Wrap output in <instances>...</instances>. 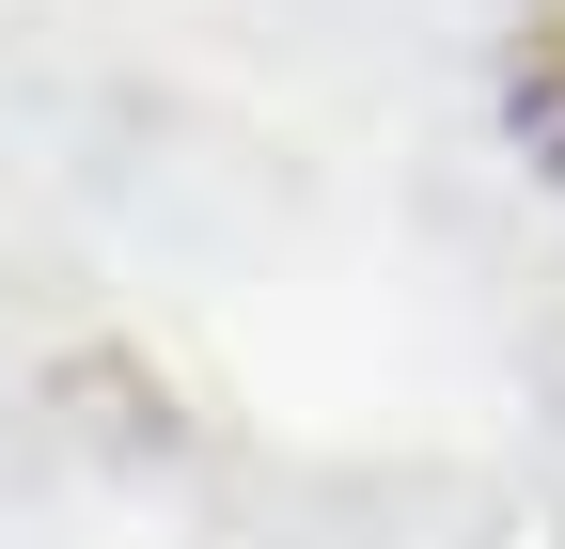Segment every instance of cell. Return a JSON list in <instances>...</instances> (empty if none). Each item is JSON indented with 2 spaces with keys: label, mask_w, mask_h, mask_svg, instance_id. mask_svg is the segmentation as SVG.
<instances>
[{
  "label": "cell",
  "mask_w": 565,
  "mask_h": 549,
  "mask_svg": "<svg viewBox=\"0 0 565 549\" xmlns=\"http://www.w3.org/2000/svg\"><path fill=\"white\" fill-rule=\"evenodd\" d=\"M503 110H519V142L565 173V17H534V32H519V79H503Z\"/></svg>",
  "instance_id": "1"
}]
</instances>
